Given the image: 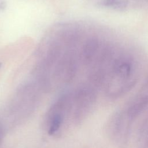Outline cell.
<instances>
[{
  "mask_svg": "<svg viewBox=\"0 0 148 148\" xmlns=\"http://www.w3.org/2000/svg\"><path fill=\"white\" fill-rule=\"evenodd\" d=\"M98 48V43L96 39H91L87 41L83 49V56L85 61H91Z\"/></svg>",
  "mask_w": 148,
  "mask_h": 148,
  "instance_id": "6da1fadb",
  "label": "cell"
},
{
  "mask_svg": "<svg viewBox=\"0 0 148 148\" xmlns=\"http://www.w3.org/2000/svg\"><path fill=\"white\" fill-rule=\"evenodd\" d=\"M62 122V116L61 113H54L51 117L48 133L50 135L54 134L61 125Z\"/></svg>",
  "mask_w": 148,
  "mask_h": 148,
  "instance_id": "7a4b0ae2",
  "label": "cell"
},
{
  "mask_svg": "<svg viewBox=\"0 0 148 148\" xmlns=\"http://www.w3.org/2000/svg\"><path fill=\"white\" fill-rule=\"evenodd\" d=\"M128 0H103V5L116 10L125 9L128 5Z\"/></svg>",
  "mask_w": 148,
  "mask_h": 148,
  "instance_id": "3957f363",
  "label": "cell"
}]
</instances>
